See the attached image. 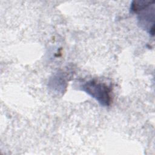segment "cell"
Listing matches in <instances>:
<instances>
[{
	"instance_id": "1",
	"label": "cell",
	"mask_w": 155,
	"mask_h": 155,
	"mask_svg": "<svg viewBox=\"0 0 155 155\" xmlns=\"http://www.w3.org/2000/svg\"><path fill=\"white\" fill-rule=\"evenodd\" d=\"M82 90L104 106H108L112 101L111 90L105 83L91 80L82 85Z\"/></svg>"
}]
</instances>
